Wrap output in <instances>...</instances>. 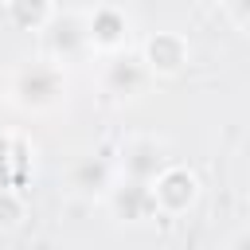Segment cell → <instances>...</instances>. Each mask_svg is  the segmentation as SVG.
Returning <instances> with one entry per match:
<instances>
[{"mask_svg":"<svg viewBox=\"0 0 250 250\" xmlns=\"http://www.w3.org/2000/svg\"><path fill=\"white\" fill-rule=\"evenodd\" d=\"M230 250H250V230H246V234H242V238H238V242H234Z\"/></svg>","mask_w":250,"mask_h":250,"instance_id":"14","label":"cell"},{"mask_svg":"<svg viewBox=\"0 0 250 250\" xmlns=\"http://www.w3.org/2000/svg\"><path fill=\"white\" fill-rule=\"evenodd\" d=\"M82 23H86L90 55H102V59L129 55V43H133V31H137V20H133L129 8L94 4V8H82Z\"/></svg>","mask_w":250,"mask_h":250,"instance_id":"2","label":"cell"},{"mask_svg":"<svg viewBox=\"0 0 250 250\" xmlns=\"http://www.w3.org/2000/svg\"><path fill=\"white\" fill-rule=\"evenodd\" d=\"M148 86H152V78H148V70L137 55H113V59L102 62V94L113 105L141 102Z\"/></svg>","mask_w":250,"mask_h":250,"instance_id":"7","label":"cell"},{"mask_svg":"<svg viewBox=\"0 0 250 250\" xmlns=\"http://www.w3.org/2000/svg\"><path fill=\"white\" fill-rule=\"evenodd\" d=\"M39 35H43V59L55 62V66H62V70L74 66V62L94 59L90 55V43H86L82 8H55V16L47 20V27Z\"/></svg>","mask_w":250,"mask_h":250,"instance_id":"3","label":"cell"},{"mask_svg":"<svg viewBox=\"0 0 250 250\" xmlns=\"http://www.w3.org/2000/svg\"><path fill=\"white\" fill-rule=\"evenodd\" d=\"M102 207L125 223V227H145L148 219H156V199H152V184H137V180H113V188L105 191Z\"/></svg>","mask_w":250,"mask_h":250,"instance_id":"8","label":"cell"},{"mask_svg":"<svg viewBox=\"0 0 250 250\" xmlns=\"http://www.w3.org/2000/svg\"><path fill=\"white\" fill-rule=\"evenodd\" d=\"M23 191H16V188H4L0 191V223L4 227H20V219H23Z\"/></svg>","mask_w":250,"mask_h":250,"instance_id":"12","label":"cell"},{"mask_svg":"<svg viewBox=\"0 0 250 250\" xmlns=\"http://www.w3.org/2000/svg\"><path fill=\"white\" fill-rule=\"evenodd\" d=\"M223 16L238 27V31H250V0H234V4H223Z\"/></svg>","mask_w":250,"mask_h":250,"instance_id":"13","label":"cell"},{"mask_svg":"<svg viewBox=\"0 0 250 250\" xmlns=\"http://www.w3.org/2000/svg\"><path fill=\"white\" fill-rule=\"evenodd\" d=\"M31 156H35V148L27 145L23 133L0 129V191H4V188H16V191H20L23 176L31 172Z\"/></svg>","mask_w":250,"mask_h":250,"instance_id":"10","label":"cell"},{"mask_svg":"<svg viewBox=\"0 0 250 250\" xmlns=\"http://www.w3.org/2000/svg\"><path fill=\"white\" fill-rule=\"evenodd\" d=\"M4 98L23 117H51L70 102V78L62 66H55L39 55L4 74Z\"/></svg>","mask_w":250,"mask_h":250,"instance_id":"1","label":"cell"},{"mask_svg":"<svg viewBox=\"0 0 250 250\" xmlns=\"http://www.w3.org/2000/svg\"><path fill=\"white\" fill-rule=\"evenodd\" d=\"M4 16L12 20V23H20L23 31H43L47 27V20L55 16V4H8L4 8Z\"/></svg>","mask_w":250,"mask_h":250,"instance_id":"11","label":"cell"},{"mask_svg":"<svg viewBox=\"0 0 250 250\" xmlns=\"http://www.w3.org/2000/svg\"><path fill=\"white\" fill-rule=\"evenodd\" d=\"M148 70V78H176L188 70L191 62V43L184 31H152L145 43H141V55H137Z\"/></svg>","mask_w":250,"mask_h":250,"instance_id":"6","label":"cell"},{"mask_svg":"<svg viewBox=\"0 0 250 250\" xmlns=\"http://www.w3.org/2000/svg\"><path fill=\"white\" fill-rule=\"evenodd\" d=\"M203 195V180L195 176V168L188 164H176L168 160L164 172L152 180V199H156V215H168V219H180L188 215Z\"/></svg>","mask_w":250,"mask_h":250,"instance_id":"5","label":"cell"},{"mask_svg":"<svg viewBox=\"0 0 250 250\" xmlns=\"http://www.w3.org/2000/svg\"><path fill=\"white\" fill-rule=\"evenodd\" d=\"M8 105V98H4V74H0V109Z\"/></svg>","mask_w":250,"mask_h":250,"instance_id":"15","label":"cell"},{"mask_svg":"<svg viewBox=\"0 0 250 250\" xmlns=\"http://www.w3.org/2000/svg\"><path fill=\"white\" fill-rule=\"evenodd\" d=\"M117 172H113V156H82L74 168H70V191L82 195V199H105V191L113 188Z\"/></svg>","mask_w":250,"mask_h":250,"instance_id":"9","label":"cell"},{"mask_svg":"<svg viewBox=\"0 0 250 250\" xmlns=\"http://www.w3.org/2000/svg\"><path fill=\"white\" fill-rule=\"evenodd\" d=\"M164 164H168V145L164 137H152V133H133L113 152V172L137 184H152L164 172Z\"/></svg>","mask_w":250,"mask_h":250,"instance_id":"4","label":"cell"}]
</instances>
